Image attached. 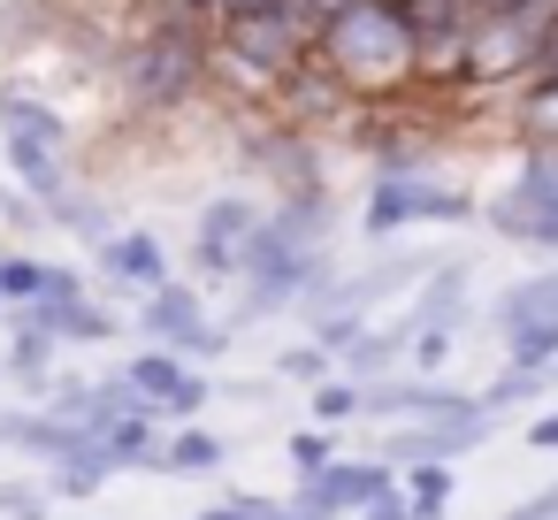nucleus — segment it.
<instances>
[{"label": "nucleus", "instance_id": "f257e3e1", "mask_svg": "<svg viewBox=\"0 0 558 520\" xmlns=\"http://www.w3.org/2000/svg\"><path fill=\"white\" fill-rule=\"evenodd\" d=\"M314 55L360 93V100H398L405 85H421V32H413V16L398 9V0H360V9H344L322 39H314Z\"/></svg>", "mask_w": 558, "mask_h": 520}, {"label": "nucleus", "instance_id": "f03ea898", "mask_svg": "<svg viewBox=\"0 0 558 520\" xmlns=\"http://www.w3.org/2000/svg\"><path fill=\"white\" fill-rule=\"evenodd\" d=\"M207 77H215V47H207V32H199V16H192V9H177V16H161V24H146V39L123 55V93H131L138 108H154V116L184 108Z\"/></svg>", "mask_w": 558, "mask_h": 520}, {"label": "nucleus", "instance_id": "7ed1b4c3", "mask_svg": "<svg viewBox=\"0 0 558 520\" xmlns=\"http://www.w3.org/2000/svg\"><path fill=\"white\" fill-rule=\"evenodd\" d=\"M482 222L527 253H558V146H527L512 184L497 199H482Z\"/></svg>", "mask_w": 558, "mask_h": 520}, {"label": "nucleus", "instance_id": "20e7f679", "mask_svg": "<svg viewBox=\"0 0 558 520\" xmlns=\"http://www.w3.org/2000/svg\"><path fill=\"white\" fill-rule=\"evenodd\" d=\"M474 192L444 184L436 169H413V177H375L367 184V207H360V230L367 238H390V230H413V222H474Z\"/></svg>", "mask_w": 558, "mask_h": 520}, {"label": "nucleus", "instance_id": "39448f33", "mask_svg": "<svg viewBox=\"0 0 558 520\" xmlns=\"http://www.w3.org/2000/svg\"><path fill=\"white\" fill-rule=\"evenodd\" d=\"M268 222L260 199L245 192H222L199 207V238H192V283H238V253L253 245V230Z\"/></svg>", "mask_w": 558, "mask_h": 520}, {"label": "nucleus", "instance_id": "423d86ee", "mask_svg": "<svg viewBox=\"0 0 558 520\" xmlns=\"http://www.w3.org/2000/svg\"><path fill=\"white\" fill-rule=\"evenodd\" d=\"M138 329H146V344H169V352H184V360H215V352H222V329L207 322V299H199L192 276H169L161 291H146Z\"/></svg>", "mask_w": 558, "mask_h": 520}, {"label": "nucleus", "instance_id": "0eeeda50", "mask_svg": "<svg viewBox=\"0 0 558 520\" xmlns=\"http://www.w3.org/2000/svg\"><path fill=\"white\" fill-rule=\"evenodd\" d=\"M489 406L474 398V406H459V413H428V421H405L398 436H383V459L390 467H428V459H459V451H474V444H489Z\"/></svg>", "mask_w": 558, "mask_h": 520}, {"label": "nucleus", "instance_id": "6e6552de", "mask_svg": "<svg viewBox=\"0 0 558 520\" xmlns=\"http://www.w3.org/2000/svg\"><path fill=\"white\" fill-rule=\"evenodd\" d=\"M123 375L138 383V398H146L161 421H199V406L215 398V383H207V375H192V360H184V352H169V344H146Z\"/></svg>", "mask_w": 558, "mask_h": 520}, {"label": "nucleus", "instance_id": "1a4fd4ad", "mask_svg": "<svg viewBox=\"0 0 558 520\" xmlns=\"http://www.w3.org/2000/svg\"><path fill=\"white\" fill-rule=\"evenodd\" d=\"M398 489V467L375 451V459H337V467H322V474H306L299 489H291V505H314V512H367L375 497H390Z\"/></svg>", "mask_w": 558, "mask_h": 520}, {"label": "nucleus", "instance_id": "9d476101", "mask_svg": "<svg viewBox=\"0 0 558 520\" xmlns=\"http://www.w3.org/2000/svg\"><path fill=\"white\" fill-rule=\"evenodd\" d=\"M276 108L291 116V131H329L337 116H352V108H367V100H360V93H352L322 55H314L306 70H291V77L276 85Z\"/></svg>", "mask_w": 558, "mask_h": 520}, {"label": "nucleus", "instance_id": "9b49d317", "mask_svg": "<svg viewBox=\"0 0 558 520\" xmlns=\"http://www.w3.org/2000/svg\"><path fill=\"white\" fill-rule=\"evenodd\" d=\"M93 268H100V283H123V291H161L177 268H169V245L154 238V230H116V238H100L93 245Z\"/></svg>", "mask_w": 558, "mask_h": 520}, {"label": "nucleus", "instance_id": "f8f14e48", "mask_svg": "<svg viewBox=\"0 0 558 520\" xmlns=\"http://www.w3.org/2000/svg\"><path fill=\"white\" fill-rule=\"evenodd\" d=\"M459 406H474V398L451 390V383H428V375L367 383V413H375V421H428V413H459Z\"/></svg>", "mask_w": 558, "mask_h": 520}, {"label": "nucleus", "instance_id": "ddd939ff", "mask_svg": "<svg viewBox=\"0 0 558 520\" xmlns=\"http://www.w3.org/2000/svg\"><path fill=\"white\" fill-rule=\"evenodd\" d=\"M459 314H466V261L428 268V283H421V291H413V306H405L413 337H421V329H459Z\"/></svg>", "mask_w": 558, "mask_h": 520}, {"label": "nucleus", "instance_id": "4468645a", "mask_svg": "<svg viewBox=\"0 0 558 520\" xmlns=\"http://www.w3.org/2000/svg\"><path fill=\"white\" fill-rule=\"evenodd\" d=\"M16 322H32V329H47V337H62V344H108L116 337V314H100L93 299H70V306H24Z\"/></svg>", "mask_w": 558, "mask_h": 520}, {"label": "nucleus", "instance_id": "2eb2a0df", "mask_svg": "<svg viewBox=\"0 0 558 520\" xmlns=\"http://www.w3.org/2000/svg\"><path fill=\"white\" fill-rule=\"evenodd\" d=\"M222 459H230V444L215 428L177 421V436H161V451H154V474H215Z\"/></svg>", "mask_w": 558, "mask_h": 520}, {"label": "nucleus", "instance_id": "dca6fc26", "mask_svg": "<svg viewBox=\"0 0 558 520\" xmlns=\"http://www.w3.org/2000/svg\"><path fill=\"white\" fill-rule=\"evenodd\" d=\"M535 322H558V261L535 268V276H520V283L497 299V329H505V337H512V329H535Z\"/></svg>", "mask_w": 558, "mask_h": 520}, {"label": "nucleus", "instance_id": "f3484780", "mask_svg": "<svg viewBox=\"0 0 558 520\" xmlns=\"http://www.w3.org/2000/svg\"><path fill=\"white\" fill-rule=\"evenodd\" d=\"M0 138H32V146H70L62 116H54V108H39V100H24V93H0Z\"/></svg>", "mask_w": 558, "mask_h": 520}, {"label": "nucleus", "instance_id": "a211bd4d", "mask_svg": "<svg viewBox=\"0 0 558 520\" xmlns=\"http://www.w3.org/2000/svg\"><path fill=\"white\" fill-rule=\"evenodd\" d=\"M398 352H413V322H405V314H398L390 329H367V337L344 352V375H352V383H360V375H383Z\"/></svg>", "mask_w": 558, "mask_h": 520}, {"label": "nucleus", "instance_id": "6ab92c4d", "mask_svg": "<svg viewBox=\"0 0 558 520\" xmlns=\"http://www.w3.org/2000/svg\"><path fill=\"white\" fill-rule=\"evenodd\" d=\"M512 116H520V131L535 146H558V77H527L520 100H512Z\"/></svg>", "mask_w": 558, "mask_h": 520}, {"label": "nucleus", "instance_id": "aec40b11", "mask_svg": "<svg viewBox=\"0 0 558 520\" xmlns=\"http://www.w3.org/2000/svg\"><path fill=\"white\" fill-rule=\"evenodd\" d=\"M367 413V383H352V375H329V383H314V421L322 428H337V421H360Z\"/></svg>", "mask_w": 558, "mask_h": 520}, {"label": "nucleus", "instance_id": "412c9836", "mask_svg": "<svg viewBox=\"0 0 558 520\" xmlns=\"http://www.w3.org/2000/svg\"><path fill=\"white\" fill-rule=\"evenodd\" d=\"M405 505H413L421 520H444V505H451V467H444V459L405 467Z\"/></svg>", "mask_w": 558, "mask_h": 520}, {"label": "nucleus", "instance_id": "4be33fe9", "mask_svg": "<svg viewBox=\"0 0 558 520\" xmlns=\"http://www.w3.org/2000/svg\"><path fill=\"white\" fill-rule=\"evenodd\" d=\"M54 344H62V337H47V329H32V322H24V329H16V344H9V375H16V383L54 375Z\"/></svg>", "mask_w": 558, "mask_h": 520}, {"label": "nucleus", "instance_id": "5701e85b", "mask_svg": "<svg viewBox=\"0 0 558 520\" xmlns=\"http://www.w3.org/2000/svg\"><path fill=\"white\" fill-rule=\"evenodd\" d=\"M337 367H344V360H337L322 337H306V344H283V352H276V375H291V383H329Z\"/></svg>", "mask_w": 558, "mask_h": 520}, {"label": "nucleus", "instance_id": "b1692460", "mask_svg": "<svg viewBox=\"0 0 558 520\" xmlns=\"http://www.w3.org/2000/svg\"><path fill=\"white\" fill-rule=\"evenodd\" d=\"M550 383H558V367H505V375L482 390V406H489V413H505V406H520V398H543Z\"/></svg>", "mask_w": 558, "mask_h": 520}, {"label": "nucleus", "instance_id": "393cba45", "mask_svg": "<svg viewBox=\"0 0 558 520\" xmlns=\"http://www.w3.org/2000/svg\"><path fill=\"white\" fill-rule=\"evenodd\" d=\"M47 268L54 261H39V253H0V291H9V306H32L47 291Z\"/></svg>", "mask_w": 558, "mask_h": 520}, {"label": "nucleus", "instance_id": "a878e982", "mask_svg": "<svg viewBox=\"0 0 558 520\" xmlns=\"http://www.w3.org/2000/svg\"><path fill=\"white\" fill-rule=\"evenodd\" d=\"M291 467H299V482L322 474V467H337V428H322V421L299 428V436H291Z\"/></svg>", "mask_w": 558, "mask_h": 520}, {"label": "nucleus", "instance_id": "bb28decb", "mask_svg": "<svg viewBox=\"0 0 558 520\" xmlns=\"http://www.w3.org/2000/svg\"><path fill=\"white\" fill-rule=\"evenodd\" d=\"M344 9H360V0H283V16H291V24H299L306 39H322V32H329V24H337Z\"/></svg>", "mask_w": 558, "mask_h": 520}, {"label": "nucleus", "instance_id": "cd10ccee", "mask_svg": "<svg viewBox=\"0 0 558 520\" xmlns=\"http://www.w3.org/2000/svg\"><path fill=\"white\" fill-rule=\"evenodd\" d=\"M283 512H291V497L276 505V497H253V489H238L230 505H207L199 520H283Z\"/></svg>", "mask_w": 558, "mask_h": 520}, {"label": "nucleus", "instance_id": "c85d7f7f", "mask_svg": "<svg viewBox=\"0 0 558 520\" xmlns=\"http://www.w3.org/2000/svg\"><path fill=\"white\" fill-rule=\"evenodd\" d=\"M314 337H322V344H329V352L344 360V352H352V344L367 337V314H314Z\"/></svg>", "mask_w": 558, "mask_h": 520}, {"label": "nucleus", "instance_id": "c756f323", "mask_svg": "<svg viewBox=\"0 0 558 520\" xmlns=\"http://www.w3.org/2000/svg\"><path fill=\"white\" fill-rule=\"evenodd\" d=\"M47 482H0V512H16V520H47Z\"/></svg>", "mask_w": 558, "mask_h": 520}, {"label": "nucleus", "instance_id": "7c9ffc66", "mask_svg": "<svg viewBox=\"0 0 558 520\" xmlns=\"http://www.w3.org/2000/svg\"><path fill=\"white\" fill-rule=\"evenodd\" d=\"M444 352H451V329H421V337H413V375H436Z\"/></svg>", "mask_w": 558, "mask_h": 520}, {"label": "nucleus", "instance_id": "2f4dec72", "mask_svg": "<svg viewBox=\"0 0 558 520\" xmlns=\"http://www.w3.org/2000/svg\"><path fill=\"white\" fill-rule=\"evenodd\" d=\"M199 9L215 24H230V16H268V9H283V0H199Z\"/></svg>", "mask_w": 558, "mask_h": 520}, {"label": "nucleus", "instance_id": "473e14b6", "mask_svg": "<svg viewBox=\"0 0 558 520\" xmlns=\"http://www.w3.org/2000/svg\"><path fill=\"white\" fill-rule=\"evenodd\" d=\"M360 520H421V512L405 505V489H390V497H375V505H367Z\"/></svg>", "mask_w": 558, "mask_h": 520}, {"label": "nucleus", "instance_id": "72a5a7b5", "mask_svg": "<svg viewBox=\"0 0 558 520\" xmlns=\"http://www.w3.org/2000/svg\"><path fill=\"white\" fill-rule=\"evenodd\" d=\"M527 451H558V413H543V421H527Z\"/></svg>", "mask_w": 558, "mask_h": 520}, {"label": "nucleus", "instance_id": "f704fd0d", "mask_svg": "<svg viewBox=\"0 0 558 520\" xmlns=\"http://www.w3.org/2000/svg\"><path fill=\"white\" fill-rule=\"evenodd\" d=\"M283 520H337V512H314V505H291Z\"/></svg>", "mask_w": 558, "mask_h": 520}, {"label": "nucleus", "instance_id": "c9c22d12", "mask_svg": "<svg viewBox=\"0 0 558 520\" xmlns=\"http://www.w3.org/2000/svg\"><path fill=\"white\" fill-rule=\"evenodd\" d=\"M169 9H199V0H169Z\"/></svg>", "mask_w": 558, "mask_h": 520}, {"label": "nucleus", "instance_id": "e433bc0d", "mask_svg": "<svg viewBox=\"0 0 558 520\" xmlns=\"http://www.w3.org/2000/svg\"><path fill=\"white\" fill-rule=\"evenodd\" d=\"M0 306H9V291H0Z\"/></svg>", "mask_w": 558, "mask_h": 520}]
</instances>
